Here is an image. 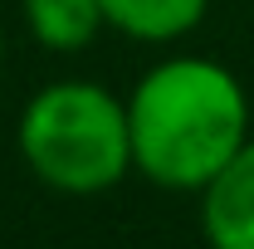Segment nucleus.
Here are the masks:
<instances>
[{"label":"nucleus","mask_w":254,"mask_h":249,"mask_svg":"<svg viewBox=\"0 0 254 249\" xmlns=\"http://www.w3.org/2000/svg\"><path fill=\"white\" fill-rule=\"evenodd\" d=\"M210 0H103L108 30L127 34L137 44H171L186 39L205 20Z\"/></svg>","instance_id":"nucleus-4"},{"label":"nucleus","mask_w":254,"mask_h":249,"mask_svg":"<svg viewBox=\"0 0 254 249\" xmlns=\"http://www.w3.org/2000/svg\"><path fill=\"white\" fill-rule=\"evenodd\" d=\"M210 249H254V137L195 190Z\"/></svg>","instance_id":"nucleus-3"},{"label":"nucleus","mask_w":254,"mask_h":249,"mask_svg":"<svg viewBox=\"0 0 254 249\" xmlns=\"http://www.w3.org/2000/svg\"><path fill=\"white\" fill-rule=\"evenodd\" d=\"M30 34L54 54H78L108 30L103 0H25Z\"/></svg>","instance_id":"nucleus-5"},{"label":"nucleus","mask_w":254,"mask_h":249,"mask_svg":"<svg viewBox=\"0 0 254 249\" xmlns=\"http://www.w3.org/2000/svg\"><path fill=\"white\" fill-rule=\"evenodd\" d=\"M15 147L34 176L59 195H103L132 171L127 98L103 83L64 78L25 103Z\"/></svg>","instance_id":"nucleus-2"},{"label":"nucleus","mask_w":254,"mask_h":249,"mask_svg":"<svg viewBox=\"0 0 254 249\" xmlns=\"http://www.w3.org/2000/svg\"><path fill=\"white\" fill-rule=\"evenodd\" d=\"M0 63H5V30H0Z\"/></svg>","instance_id":"nucleus-6"},{"label":"nucleus","mask_w":254,"mask_h":249,"mask_svg":"<svg viewBox=\"0 0 254 249\" xmlns=\"http://www.w3.org/2000/svg\"><path fill=\"white\" fill-rule=\"evenodd\" d=\"M127 137L137 176L195 195L250 142V93L220 59H161L127 93Z\"/></svg>","instance_id":"nucleus-1"}]
</instances>
